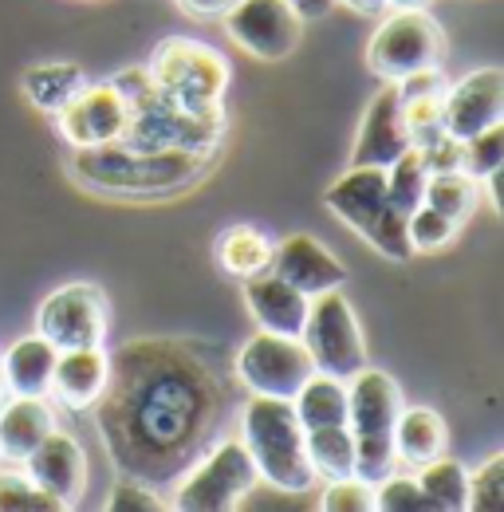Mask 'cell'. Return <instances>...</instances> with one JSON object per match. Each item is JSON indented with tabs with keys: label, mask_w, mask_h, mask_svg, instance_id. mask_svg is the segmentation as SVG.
I'll return each mask as SVG.
<instances>
[{
	"label": "cell",
	"mask_w": 504,
	"mask_h": 512,
	"mask_svg": "<svg viewBox=\"0 0 504 512\" xmlns=\"http://www.w3.org/2000/svg\"><path fill=\"white\" fill-rule=\"evenodd\" d=\"M304 446L319 481L351 477L355 473V438L347 426H323V430H304Z\"/></svg>",
	"instance_id": "cell-29"
},
{
	"label": "cell",
	"mask_w": 504,
	"mask_h": 512,
	"mask_svg": "<svg viewBox=\"0 0 504 512\" xmlns=\"http://www.w3.org/2000/svg\"><path fill=\"white\" fill-rule=\"evenodd\" d=\"M0 406H4V375H0Z\"/></svg>",
	"instance_id": "cell-44"
},
{
	"label": "cell",
	"mask_w": 504,
	"mask_h": 512,
	"mask_svg": "<svg viewBox=\"0 0 504 512\" xmlns=\"http://www.w3.org/2000/svg\"><path fill=\"white\" fill-rule=\"evenodd\" d=\"M375 512H434V505L414 477L390 473L375 485Z\"/></svg>",
	"instance_id": "cell-36"
},
{
	"label": "cell",
	"mask_w": 504,
	"mask_h": 512,
	"mask_svg": "<svg viewBox=\"0 0 504 512\" xmlns=\"http://www.w3.org/2000/svg\"><path fill=\"white\" fill-rule=\"evenodd\" d=\"M241 442L264 485L292 493H319V477L304 446V426L292 402L252 394V402L241 410Z\"/></svg>",
	"instance_id": "cell-3"
},
{
	"label": "cell",
	"mask_w": 504,
	"mask_h": 512,
	"mask_svg": "<svg viewBox=\"0 0 504 512\" xmlns=\"http://www.w3.org/2000/svg\"><path fill=\"white\" fill-rule=\"evenodd\" d=\"M402 410V390L386 371L363 367L347 383V430L355 438V477L378 485L394 473V422Z\"/></svg>",
	"instance_id": "cell-5"
},
{
	"label": "cell",
	"mask_w": 504,
	"mask_h": 512,
	"mask_svg": "<svg viewBox=\"0 0 504 512\" xmlns=\"http://www.w3.org/2000/svg\"><path fill=\"white\" fill-rule=\"evenodd\" d=\"M95 410L119 473L158 489L178 481L217 442L225 390L182 343L134 339L107 355V383Z\"/></svg>",
	"instance_id": "cell-1"
},
{
	"label": "cell",
	"mask_w": 504,
	"mask_h": 512,
	"mask_svg": "<svg viewBox=\"0 0 504 512\" xmlns=\"http://www.w3.org/2000/svg\"><path fill=\"white\" fill-rule=\"evenodd\" d=\"M162 509H170V505L158 497V489L150 481H142V477H130V473H123L111 485V493H107V512H162Z\"/></svg>",
	"instance_id": "cell-37"
},
{
	"label": "cell",
	"mask_w": 504,
	"mask_h": 512,
	"mask_svg": "<svg viewBox=\"0 0 504 512\" xmlns=\"http://www.w3.org/2000/svg\"><path fill=\"white\" fill-rule=\"evenodd\" d=\"M410 130L402 123V107H398V87H382L367 115H363V130L355 138V150H351V166H378L386 170L394 158H402L410 150Z\"/></svg>",
	"instance_id": "cell-18"
},
{
	"label": "cell",
	"mask_w": 504,
	"mask_h": 512,
	"mask_svg": "<svg viewBox=\"0 0 504 512\" xmlns=\"http://www.w3.org/2000/svg\"><path fill=\"white\" fill-rule=\"evenodd\" d=\"M398 87V107H402V123L410 130L414 146H430L441 134V99H445V79L438 67L414 71L406 79L394 83Z\"/></svg>",
	"instance_id": "cell-21"
},
{
	"label": "cell",
	"mask_w": 504,
	"mask_h": 512,
	"mask_svg": "<svg viewBox=\"0 0 504 512\" xmlns=\"http://www.w3.org/2000/svg\"><path fill=\"white\" fill-rule=\"evenodd\" d=\"M205 150H138L126 142L79 146L71 154V174L79 186L107 197H166L193 186L209 170Z\"/></svg>",
	"instance_id": "cell-2"
},
{
	"label": "cell",
	"mask_w": 504,
	"mask_h": 512,
	"mask_svg": "<svg viewBox=\"0 0 504 512\" xmlns=\"http://www.w3.org/2000/svg\"><path fill=\"white\" fill-rule=\"evenodd\" d=\"M504 509V457H489L477 473H469V512Z\"/></svg>",
	"instance_id": "cell-38"
},
{
	"label": "cell",
	"mask_w": 504,
	"mask_h": 512,
	"mask_svg": "<svg viewBox=\"0 0 504 512\" xmlns=\"http://www.w3.org/2000/svg\"><path fill=\"white\" fill-rule=\"evenodd\" d=\"M245 304H249L252 320L260 331L300 339L312 300L304 292H296L292 284H284L276 272H256L245 280Z\"/></svg>",
	"instance_id": "cell-19"
},
{
	"label": "cell",
	"mask_w": 504,
	"mask_h": 512,
	"mask_svg": "<svg viewBox=\"0 0 504 512\" xmlns=\"http://www.w3.org/2000/svg\"><path fill=\"white\" fill-rule=\"evenodd\" d=\"M473 201H477L473 178H469V174H461V170L430 174V182H426V197H422V205L438 209V213H445V217H449V221H457V225L469 217Z\"/></svg>",
	"instance_id": "cell-31"
},
{
	"label": "cell",
	"mask_w": 504,
	"mask_h": 512,
	"mask_svg": "<svg viewBox=\"0 0 504 512\" xmlns=\"http://www.w3.org/2000/svg\"><path fill=\"white\" fill-rule=\"evenodd\" d=\"M288 4H292L304 20H319V16H327V12H331V4H335V0H288Z\"/></svg>",
	"instance_id": "cell-40"
},
{
	"label": "cell",
	"mask_w": 504,
	"mask_h": 512,
	"mask_svg": "<svg viewBox=\"0 0 504 512\" xmlns=\"http://www.w3.org/2000/svg\"><path fill=\"white\" fill-rule=\"evenodd\" d=\"M130 123L119 142L138 146V150H205L213 154L221 134H225V115H201L189 111L182 103L166 99L154 83L146 91H138L130 103Z\"/></svg>",
	"instance_id": "cell-6"
},
{
	"label": "cell",
	"mask_w": 504,
	"mask_h": 512,
	"mask_svg": "<svg viewBox=\"0 0 504 512\" xmlns=\"http://www.w3.org/2000/svg\"><path fill=\"white\" fill-rule=\"evenodd\" d=\"M268 272H276L284 284H292L296 292H304L308 300L319 292H335L347 284V268L343 260L331 253L327 245H319L308 233H296L288 241H280L272 249V264Z\"/></svg>",
	"instance_id": "cell-17"
},
{
	"label": "cell",
	"mask_w": 504,
	"mask_h": 512,
	"mask_svg": "<svg viewBox=\"0 0 504 512\" xmlns=\"http://www.w3.org/2000/svg\"><path fill=\"white\" fill-rule=\"evenodd\" d=\"M426 182H430V166H426L422 146H410L402 158H394V162L386 166V193H390V205H394L402 217H410V213L422 205Z\"/></svg>",
	"instance_id": "cell-30"
},
{
	"label": "cell",
	"mask_w": 504,
	"mask_h": 512,
	"mask_svg": "<svg viewBox=\"0 0 504 512\" xmlns=\"http://www.w3.org/2000/svg\"><path fill=\"white\" fill-rule=\"evenodd\" d=\"M237 375H241V383L249 386L252 394L292 402L296 390L315 375V367L308 347L300 339L256 331L249 343L237 351Z\"/></svg>",
	"instance_id": "cell-11"
},
{
	"label": "cell",
	"mask_w": 504,
	"mask_h": 512,
	"mask_svg": "<svg viewBox=\"0 0 504 512\" xmlns=\"http://www.w3.org/2000/svg\"><path fill=\"white\" fill-rule=\"evenodd\" d=\"M146 71H150V83L166 99L182 103L189 111H201V115L221 111V99L229 87V67L209 44L170 36L154 48V60Z\"/></svg>",
	"instance_id": "cell-7"
},
{
	"label": "cell",
	"mask_w": 504,
	"mask_h": 512,
	"mask_svg": "<svg viewBox=\"0 0 504 512\" xmlns=\"http://www.w3.org/2000/svg\"><path fill=\"white\" fill-rule=\"evenodd\" d=\"M292 410L304 430H323V426H347V383L319 375L315 371L308 383L296 390Z\"/></svg>",
	"instance_id": "cell-25"
},
{
	"label": "cell",
	"mask_w": 504,
	"mask_h": 512,
	"mask_svg": "<svg viewBox=\"0 0 504 512\" xmlns=\"http://www.w3.org/2000/svg\"><path fill=\"white\" fill-rule=\"evenodd\" d=\"M457 221H449L445 213L430 209V205H418L410 217H406V237H410V249L414 253H438L445 249L453 237H457Z\"/></svg>",
	"instance_id": "cell-34"
},
{
	"label": "cell",
	"mask_w": 504,
	"mask_h": 512,
	"mask_svg": "<svg viewBox=\"0 0 504 512\" xmlns=\"http://www.w3.org/2000/svg\"><path fill=\"white\" fill-rule=\"evenodd\" d=\"M272 249L276 245L260 229H252V225H233V229H225L217 237V260H221V268L233 272V276H241V280H249L256 272H268Z\"/></svg>",
	"instance_id": "cell-27"
},
{
	"label": "cell",
	"mask_w": 504,
	"mask_h": 512,
	"mask_svg": "<svg viewBox=\"0 0 504 512\" xmlns=\"http://www.w3.org/2000/svg\"><path fill=\"white\" fill-rule=\"evenodd\" d=\"M300 343L308 347L312 367L319 375L351 383L363 367H371L367 363V339H363L359 320H355V312H351V304H347V296L339 288L312 296Z\"/></svg>",
	"instance_id": "cell-9"
},
{
	"label": "cell",
	"mask_w": 504,
	"mask_h": 512,
	"mask_svg": "<svg viewBox=\"0 0 504 512\" xmlns=\"http://www.w3.org/2000/svg\"><path fill=\"white\" fill-rule=\"evenodd\" d=\"M36 335H44L56 351L103 347L107 339V296L95 284L56 288L36 316Z\"/></svg>",
	"instance_id": "cell-13"
},
{
	"label": "cell",
	"mask_w": 504,
	"mask_h": 512,
	"mask_svg": "<svg viewBox=\"0 0 504 512\" xmlns=\"http://www.w3.org/2000/svg\"><path fill=\"white\" fill-rule=\"evenodd\" d=\"M0 512H63V505L44 493L28 473L0 469Z\"/></svg>",
	"instance_id": "cell-33"
},
{
	"label": "cell",
	"mask_w": 504,
	"mask_h": 512,
	"mask_svg": "<svg viewBox=\"0 0 504 512\" xmlns=\"http://www.w3.org/2000/svg\"><path fill=\"white\" fill-rule=\"evenodd\" d=\"M441 52H445V40H441L438 20L422 8H394L378 32L367 44V64L378 79L386 83H398L414 71H426V67L441 64Z\"/></svg>",
	"instance_id": "cell-10"
},
{
	"label": "cell",
	"mask_w": 504,
	"mask_h": 512,
	"mask_svg": "<svg viewBox=\"0 0 504 512\" xmlns=\"http://www.w3.org/2000/svg\"><path fill=\"white\" fill-rule=\"evenodd\" d=\"M339 4H347L351 12H363V16H382L390 8V0H339Z\"/></svg>",
	"instance_id": "cell-41"
},
{
	"label": "cell",
	"mask_w": 504,
	"mask_h": 512,
	"mask_svg": "<svg viewBox=\"0 0 504 512\" xmlns=\"http://www.w3.org/2000/svg\"><path fill=\"white\" fill-rule=\"evenodd\" d=\"M319 509L323 512H375V485L363 477H335L319 489Z\"/></svg>",
	"instance_id": "cell-35"
},
{
	"label": "cell",
	"mask_w": 504,
	"mask_h": 512,
	"mask_svg": "<svg viewBox=\"0 0 504 512\" xmlns=\"http://www.w3.org/2000/svg\"><path fill=\"white\" fill-rule=\"evenodd\" d=\"M323 205L351 225L375 253L390 256V260H410V237H406V217L390 205L386 193V170L378 166H351L347 174H339L327 190H323Z\"/></svg>",
	"instance_id": "cell-4"
},
{
	"label": "cell",
	"mask_w": 504,
	"mask_h": 512,
	"mask_svg": "<svg viewBox=\"0 0 504 512\" xmlns=\"http://www.w3.org/2000/svg\"><path fill=\"white\" fill-rule=\"evenodd\" d=\"M504 119V75L501 67L469 71L445 99H441V130L457 142L481 134Z\"/></svg>",
	"instance_id": "cell-15"
},
{
	"label": "cell",
	"mask_w": 504,
	"mask_h": 512,
	"mask_svg": "<svg viewBox=\"0 0 504 512\" xmlns=\"http://www.w3.org/2000/svg\"><path fill=\"white\" fill-rule=\"evenodd\" d=\"M225 32L256 60H288L304 40V16L288 0H237L225 16Z\"/></svg>",
	"instance_id": "cell-12"
},
{
	"label": "cell",
	"mask_w": 504,
	"mask_h": 512,
	"mask_svg": "<svg viewBox=\"0 0 504 512\" xmlns=\"http://www.w3.org/2000/svg\"><path fill=\"white\" fill-rule=\"evenodd\" d=\"M256 465L241 438H217L186 473L178 477V493L170 509L178 512H229L256 485Z\"/></svg>",
	"instance_id": "cell-8"
},
{
	"label": "cell",
	"mask_w": 504,
	"mask_h": 512,
	"mask_svg": "<svg viewBox=\"0 0 504 512\" xmlns=\"http://www.w3.org/2000/svg\"><path fill=\"white\" fill-rule=\"evenodd\" d=\"M237 0H182V8L193 12V16H225Z\"/></svg>",
	"instance_id": "cell-39"
},
{
	"label": "cell",
	"mask_w": 504,
	"mask_h": 512,
	"mask_svg": "<svg viewBox=\"0 0 504 512\" xmlns=\"http://www.w3.org/2000/svg\"><path fill=\"white\" fill-rule=\"evenodd\" d=\"M504 170V127L501 123H493V127H485L481 134H473V138H465L461 142V174H469V178H489V174H501Z\"/></svg>",
	"instance_id": "cell-32"
},
{
	"label": "cell",
	"mask_w": 504,
	"mask_h": 512,
	"mask_svg": "<svg viewBox=\"0 0 504 512\" xmlns=\"http://www.w3.org/2000/svg\"><path fill=\"white\" fill-rule=\"evenodd\" d=\"M449 430L445 418L430 406H402L398 422H394V461L422 469L426 461H434L445 453Z\"/></svg>",
	"instance_id": "cell-24"
},
{
	"label": "cell",
	"mask_w": 504,
	"mask_h": 512,
	"mask_svg": "<svg viewBox=\"0 0 504 512\" xmlns=\"http://www.w3.org/2000/svg\"><path fill=\"white\" fill-rule=\"evenodd\" d=\"M60 115L63 138L79 150V146H107V142H119L130 123V107L126 99L115 91V83H83L79 95L56 111Z\"/></svg>",
	"instance_id": "cell-14"
},
{
	"label": "cell",
	"mask_w": 504,
	"mask_h": 512,
	"mask_svg": "<svg viewBox=\"0 0 504 512\" xmlns=\"http://www.w3.org/2000/svg\"><path fill=\"white\" fill-rule=\"evenodd\" d=\"M414 481L430 497L434 512H469V473L457 457L441 453L434 461H426Z\"/></svg>",
	"instance_id": "cell-26"
},
{
	"label": "cell",
	"mask_w": 504,
	"mask_h": 512,
	"mask_svg": "<svg viewBox=\"0 0 504 512\" xmlns=\"http://www.w3.org/2000/svg\"><path fill=\"white\" fill-rule=\"evenodd\" d=\"M426 0H390V8H422Z\"/></svg>",
	"instance_id": "cell-43"
},
{
	"label": "cell",
	"mask_w": 504,
	"mask_h": 512,
	"mask_svg": "<svg viewBox=\"0 0 504 512\" xmlns=\"http://www.w3.org/2000/svg\"><path fill=\"white\" fill-rule=\"evenodd\" d=\"M83 83H87V75H83L79 64H40L32 67V71H24V95H28V103L40 107V111H52V115L79 95Z\"/></svg>",
	"instance_id": "cell-28"
},
{
	"label": "cell",
	"mask_w": 504,
	"mask_h": 512,
	"mask_svg": "<svg viewBox=\"0 0 504 512\" xmlns=\"http://www.w3.org/2000/svg\"><path fill=\"white\" fill-rule=\"evenodd\" d=\"M20 465H24V473H28L44 493H52V497L60 501L63 509H75V505H79V497H83V489H87V453H83V446H79L71 434L52 430Z\"/></svg>",
	"instance_id": "cell-16"
},
{
	"label": "cell",
	"mask_w": 504,
	"mask_h": 512,
	"mask_svg": "<svg viewBox=\"0 0 504 512\" xmlns=\"http://www.w3.org/2000/svg\"><path fill=\"white\" fill-rule=\"evenodd\" d=\"M107 383V351L103 347H75V351H60L56 355V371H52V386L48 394L67 406V410H91L95 398L103 394Z\"/></svg>",
	"instance_id": "cell-20"
},
{
	"label": "cell",
	"mask_w": 504,
	"mask_h": 512,
	"mask_svg": "<svg viewBox=\"0 0 504 512\" xmlns=\"http://www.w3.org/2000/svg\"><path fill=\"white\" fill-rule=\"evenodd\" d=\"M485 186H489V201H493V213H501V182L504 174H489V178H481Z\"/></svg>",
	"instance_id": "cell-42"
},
{
	"label": "cell",
	"mask_w": 504,
	"mask_h": 512,
	"mask_svg": "<svg viewBox=\"0 0 504 512\" xmlns=\"http://www.w3.org/2000/svg\"><path fill=\"white\" fill-rule=\"evenodd\" d=\"M52 430L60 426H56V410L48 406V398H16L0 406V457L20 465Z\"/></svg>",
	"instance_id": "cell-23"
},
{
	"label": "cell",
	"mask_w": 504,
	"mask_h": 512,
	"mask_svg": "<svg viewBox=\"0 0 504 512\" xmlns=\"http://www.w3.org/2000/svg\"><path fill=\"white\" fill-rule=\"evenodd\" d=\"M56 347L44 335H28L16 339L8 347V355L0 359V375H4V390L12 398H48L52 386V371H56Z\"/></svg>",
	"instance_id": "cell-22"
}]
</instances>
